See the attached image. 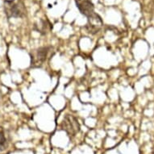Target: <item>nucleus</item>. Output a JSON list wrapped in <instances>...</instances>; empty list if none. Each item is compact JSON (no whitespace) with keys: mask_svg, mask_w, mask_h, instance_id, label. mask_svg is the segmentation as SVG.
Segmentation results:
<instances>
[{"mask_svg":"<svg viewBox=\"0 0 154 154\" xmlns=\"http://www.w3.org/2000/svg\"><path fill=\"white\" fill-rule=\"evenodd\" d=\"M4 11L8 19L23 18L27 15V9L23 0H5Z\"/></svg>","mask_w":154,"mask_h":154,"instance_id":"f257e3e1","label":"nucleus"},{"mask_svg":"<svg viewBox=\"0 0 154 154\" xmlns=\"http://www.w3.org/2000/svg\"><path fill=\"white\" fill-rule=\"evenodd\" d=\"M53 48L51 46H44L34 49L31 53V66L33 68H39L43 66L48 59Z\"/></svg>","mask_w":154,"mask_h":154,"instance_id":"f03ea898","label":"nucleus"},{"mask_svg":"<svg viewBox=\"0 0 154 154\" xmlns=\"http://www.w3.org/2000/svg\"><path fill=\"white\" fill-rule=\"evenodd\" d=\"M61 129L66 132L69 137H74L81 130L79 120L73 115H66L61 124Z\"/></svg>","mask_w":154,"mask_h":154,"instance_id":"7ed1b4c3","label":"nucleus"},{"mask_svg":"<svg viewBox=\"0 0 154 154\" xmlns=\"http://www.w3.org/2000/svg\"><path fill=\"white\" fill-rule=\"evenodd\" d=\"M103 25V22L99 14L94 12L87 17V23L86 25L87 32L94 35L99 32Z\"/></svg>","mask_w":154,"mask_h":154,"instance_id":"20e7f679","label":"nucleus"},{"mask_svg":"<svg viewBox=\"0 0 154 154\" xmlns=\"http://www.w3.org/2000/svg\"><path fill=\"white\" fill-rule=\"evenodd\" d=\"M75 3L79 11L86 18L94 13V6L91 0H75Z\"/></svg>","mask_w":154,"mask_h":154,"instance_id":"39448f33","label":"nucleus"},{"mask_svg":"<svg viewBox=\"0 0 154 154\" xmlns=\"http://www.w3.org/2000/svg\"><path fill=\"white\" fill-rule=\"evenodd\" d=\"M53 28V26L48 20H41L39 23L35 24V29L38 32L41 33L42 35H45L49 32L51 29Z\"/></svg>","mask_w":154,"mask_h":154,"instance_id":"423d86ee","label":"nucleus"},{"mask_svg":"<svg viewBox=\"0 0 154 154\" xmlns=\"http://www.w3.org/2000/svg\"><path fill=\"white\" fill-rule=\"evenodd\" d=\"M8 147V140L4 134V130L2 127H0V151L5 150Z\"/></svg>","mask_w":154,"mask_h":154,"instance_id":"0eeeda50","label":"nucleus"}]
</instances>
